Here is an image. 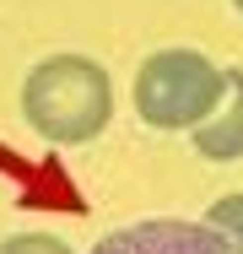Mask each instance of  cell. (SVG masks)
<instances>
[{"label":"cell","instance_id":"52a82bcc","mask_svg":"<svg viewBox=\"0 0 243 254\" xmlns=\"http://www.w3.org/2000/svg\"><path fill=\"white\" fill-rule=\"evenodd\" d=\"M233 5H238V11H243V0H233Z\"/></svg>","mask_w":243,"mask_h":254},{"label":"cell","instance_id":"5b68a950","mask_svg":"<svg viewBox=\"0 0 243 254\" xmlns=\"http://www.w3.org/2000/svg\"><path fill=\"white\" fill-rule=\"evenodd\" d=\"M205 222L222 233V244H227V254H243V190H233V195H222V200H211V211H205Z\"/></svg>","mask_w":243,"mask_h":254},{"label":"cell","instance_id":"8992f818","mask_svg":"<svg viewBox=\"0 0 243 254\" xmlns=\"http://www.w3.org/2000/svg\"><path fill=\"white\" fill-rule=\"evenodd\" d=\"M0 254H76L65 238H54V233H11Z\"/></svg>","mask_w":243,"mask_h":254},{"label":"cell","instance_id":"7a4b0ae2","mask_svg":"<svg viewBox=\"0 0 243 254\" xmlns=\"http://www.w3.org/2000/svg\"><path fill=\"white\" fill-rule=\"evenodd\" d=\"M222 98V65L200 49H157L135 70V114L151 130H194Z\"/></svg>","mask_w":243,"mask_h":254},{"label":"cell","instance_id":"3957f363","mask_svg":"<svg viewBox=\"0 0 243 254\" xmlns=\"http://www.w3.org/2000/svg\"><path fill=\"white\" fill-rule=\"evenodd\" d=\"M92 254H227L222 233L211 222H184V216H146L130 227H114L92 244Z\"/></svg>","mask_w":243,"mask_h":254},{"label":"cell","instance_id":"6da1fadb","mask_svg":"<svg viewBox=\"0 0 243 254\" xmlns=\"http://www.w3.org/2000/svg\"><path fill=\"white\" fill-rule=\"evenodd\" d=\"M22 119L54 146H87L114 119V81L87 54H49L22 81Z\"/></svg>","mask_w":243,"mask_h":254},{"label":"cell","instance_id":"277c9868","mask_svg":"<svg viewBox=\"0 0 243 254\" xmlns=\"http://www.w3.org/2000/svg\"><path fill=\"white\" fill-rule=\"evenodd\" d=\"M189 135L205 162H238L243 157V65L222 70V98Z\"/></svg>","mask_w":243,"mask_h":254}]
</instances>
